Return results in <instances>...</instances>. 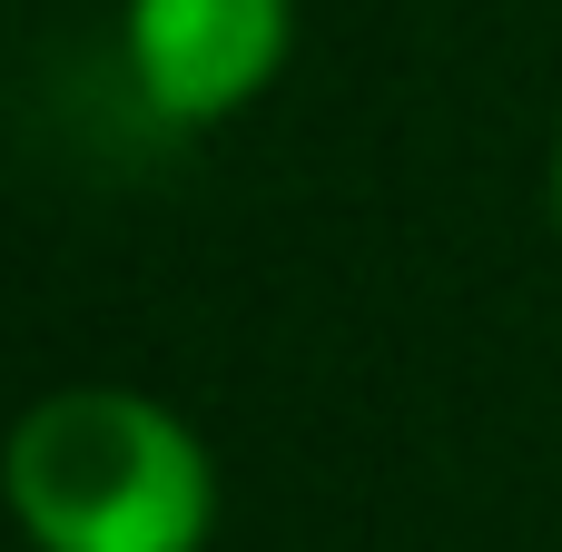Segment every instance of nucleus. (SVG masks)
Wrapping results in <instances>:
<instances>
[{
  "label": "nucleus",
  "instance_id": "1",
  "mask_svg": "<svg viewBox=\"0 0 562 552\" xmlns=\"http://www.w3.org/2000/svg\"><path fill=\"white\" fill-rule=\"evenodd\" d=\"M10 504L40 552H207V444L128 385H59L10 435Z\"/></svg>",
  "mask_w": 562,
  "mask_h": 552
},
{
  "label": "nucleus",
  "instance_id": "2",
  "mask_svg": "<svg viewBox=\"0 0 562 552\" xmlns=\"http://www.w3.org/2000/svg\"><path fill=\"white\" fill-rule=\"evenodd\" d=\"M286 40H296L286 0H128V20H119L128 79L168 128L237 119L286 69Z\"/></svg>",
  "mask_w": 562,
  "mask_h": 552
},
{
  "label": "nucleus",
  "instance_id": "3",
  "mask_svg": "<svg viewBox=\"0 0 562 552\" xmlns=\"http://www.w3.org/2000/svg\"><path fill=\"white\" fill-rule=\"evenodd\" d=\"M553 217H562V148H553Z\"/></svg>",
  "mask_w": 562,
  "mask_h": 552
}]
</instances>
